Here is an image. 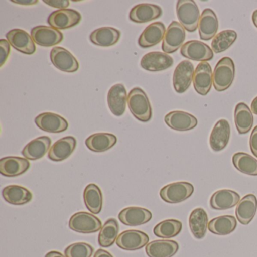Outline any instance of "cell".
Masks as SVG:
<instances>
[{"instance_id":"obj_43","label":"cell","mask_w":257,"mask_h":257,"mask_svg":"<svg viewBox=\"0 0 257 257\" xmlns=\"http://www.w3.org/2000/svg\"><path fill=\"white\" fill-rule=\"evenodd\" d=\"M45 4L54 8H58L59 10H65L70 6V1L68 0H44Z\"/></svg>"},{"instance_id":"obj_38","label":"cell","mask_w":257,"mask_h":257,"mask_svg":"<svg viewBox=\"0 0 257 257\" xmlns=\"http://www.w3.org/2000/svg\"><path fill=\"white\" fill-rule=\"evenodd\" d=\"M233 165L240 172L250 176H257V160L250 155L237 153L232 157Z\"/></svg>"},{"instance_id":"obj_15","label":"cell","mask_w":257,"mask_h":257,"mask_svg":"<svg viewBox=\"0 0 257 257\" xmlns=\"http://www.w3.org/2000/svg\"><path fill=\"white\" fill-rule=\"evenodd\" d=\"M213 83V72L210 64L201 62L197 66L193 78L194 88L200 95L205 96L210 92Z\"/></svg>"},{"instance_id":"obj_23","label":"cell","mask_w":257,"mask_h":257,"mask_svg":"<svg viewBox=\"0 0 257 257\" xmlns=\"http://www.w3.org/2000/svg\"><path fill=\"white\" fill-rule=\"evenodd\" d=\"M218 28L219 22L216 13L210 9H205L200 17L198 25L200 39L209 41L214 38L217 33Z\"/></svg>"},{"instance_id":"obj_11","label":"cell","mask_w":257,"mask_h":257,"mask_svg":"<svg viewBox=\"0 0 257 257\" xmlns=\"http://www.w3.org/2000/svg\"><path fill=\"white\" fill-rule=\"evenodd\" d=\"M51 61L61 71L74 73L79 68V64L71 52L62 47H55L50 53Z\"/></svg>"},{"instance_id":"obj_41","label":"cell","mask_w":257,"mask_h":257,"mask_svg":"<svg viewBox=\"0 0 257 257\" xmlns=\"http://www.w3.org/2000/svg\"><path fill=\"white\" fill-rule=\"evenodd\" d=\"M94 247L85 242H78L70 245L64 250L66 257H91Z\"/></svg>"},{"instance_id":"obj_33","label":"cell","mask_w":257,"mask_h":257,"mask_svg":"<svg viewBox=\"0 0 257 257\" xmlns=\"http://www.w3.org/2000/svg\"><path fill=\"white\" fill-rule=\"evenodd\" d=\"M234 122L240 135L247 134L253 125V115L249 106L244 103H239L234 109Z\"/></svg>"},{"instance_id":"obj_35","label":"cell","mask_w":257,"mask_h":257,"mask_svg":"<svg viewBox=\"0 0 257 257\" xmlns=\"http://www.w3.org/2000/svg\"><path fill=\"white\" fill-rule=\"evenodd\" d=\"M84 202L87 209L94 214H99L103 208V194L98 186L91 183L85 187L83 193Z\"/></svg>"},{"instance_id":"obj_12","label":"cell","mask_w":257,"mask_h":257,"mask_svg":"<svg viewBox=\"0 0 257 257\" xmlns=\"http://www.w3.org/2000/svg\"><path fill=\"white\" fill-rule=\"evenodd\" d=\"M34 43L43 47L57 46L64 39L62 33L55 28L47 26H37L31 31Z\"/></svg>"},{"instance_id":"obj_14","label":"cell","mask_w":257,"mask_h":257,"mask_svg":"<svg viewBox=\"0 0 257 257\" xmlns=\"http://www.w3.org/2000/svg\"><path fill=\"white\" fill-rule=\"evenodd\" d=\"M10 44L19 52L26 55H33L36 52V46L32 37L26 31L13 29L7 34Z\"/></svg>"},{"instance_id":"obj_30","label":"cell","mask_w":257,"mask_h":257,"mask_svg":"<svg viewBox=\"0 0 257 257\" xmlns=\"http://www.w3.org/2000/svg\"><path fill=\"white\" fill-rule=\"evenodd\" d=\"M3 197L7 202L13 205H24L31 202L33 194L23 186L10 185L6 186L2 191Z\"/></svg>"},{"instance_id":"obj_39","label":"cell","mask_w":257,"mask_h":257,"mask_svg":"<svg viewBox=\"0 0 257 257\" xmlns=\"http://www.w3.org/2000/svg\"><path fill=\"white\" fill-rule=\"evenodd\" d=\"M183 224L177 219H166L155 226L153 233L161 238H171L180 234Z\"/></svg>"},{"instance_id":"obj_46","label":"cell","mask_w":257,"mask_h":257,"mask_svg":"<svg viewBox=\"0 0 257 257\" xmlns=\"http://www.w3.org/2000/svg\"><path fill=\"white\" fill-rule=\"evenodd\" d=\"M94 257H113V255L108 251L104 250L103 249H99L94 254Z\"/></svg>"},{"instance_id":"obj_37","label":"cell","mask_w":257,"mask_h":257,"mask_svg":"<svg viewBox=\"0 0 257 257\" xmlns=\"http://www.w3.org/2000/svg\"><path fill=\"white\" fill-rule=\"evenodd\" d=\"M119 231L118 221L114 218L108 219L102 226L98 235L99 245L102 247H109L116 241Z\"/></svg>"},{"instance_id":"obj_2","label":"cell","mask_w":257,"mask_h":257,"mask_svg":"<svg viewBox=\"0 0 257 257\" xmlns=\"http://www.w3.org/2000/svg\"><path fill=\"white\" fill-rule=\"evenodd\" d=\"M177 16L180 25L189 32H195L198 28L200 12L193 0H179L177 3Z\"/></svg>"},{"instance_id":"obj_44","label":"cell","mask_w":257,"mask_h":257,"mask_svg":"<svg viewBox=\"0 0 257 257\" xmlns=\"http://www.w3.org/2000/svg\"><path fill=\"white\" fill-rule=\"evenodd\" d=\"M249 147L252 155L257 158V125L254 127L249 138Z\"/></svg>"},{"instance_id":"obj_25","label":"cell","mask_w":257,"mask_h":257,"mask_svg":"<svg viewBox=\"0 0 257 257\" xmlns=\"http://www.w3.org/2000/svg\"><path fill=\"white\" fill-rule=\"evenodd\" d=\"M166 29L162 22H155L145 28L138 40L141 48H150L159 44L165 37Z\"/></svg>"},{"instance_id":"obj_24","label":"cell","mask_w":257,"mask_h":257,"mask_svg":"<svg viewBox=\"0 0 257 257\" xmlns=\"http://www.w3.org/2000/svg\"><path fill=\"white\" fill-rule=\"evenodd\" d=\"M231 128L228 121L220 119L216 122L210 137V146L214 152L224 150L229 141Z\"/></svg>"},{"instance_id":"obj_26","label":"cell","mask_w":257,"mask_h":257,"mask_svg":"<svg viewBox=\"0 0 257 257\" xmlns=\"http://www.w3.org/2000/svg\"><path fill=\"white\" fill-rule=\"evenodd\" d=\"M257 210V198L252 194L243 197L236 207V217L242 225H246L252 220Z\"/></svg>"},{"instance_id":"obj_17","label":"cell","mask_w":257,"mask_h":257,"mask_svg":"<svg viewBox=\"0 0 257 257\" xmlns=\"http://www.w3.org/2000/svg\"><path fill=\"white\" fill-rule=\"evenodd\" d=\"M165 121L168 127L178 132H186L198 125V120L194 115L183 111H172L167 114Z\"/></svg>"},{"instance_id":"obj_28","label":"cell","mask_w":257,"mask_h":257,"mask_svg":"<svg viewBox=\"0 0 257 257\" xmlns=\"http://www.w3.org/2000/svg\"><path fill=\"white\" fill-rule=\"evenodd\" d=\"M178 249V243L171 240H153L146 246V252L149 257H172Z\"/></svg>"},{"instance_id":"obj_49","label":"cell","mask_w":257,"mask_h":257,"mask_svg":"<svg viewBox=\"0 0 257 257\" xmlns=\"http://www.w3.org/2000/svg\"><path fill=\"white\" fill-rule=\"evenodd\" d=\"M252 22H253V25L257 28V10H255L253 13H252Z\"/></svg>"},{"instance_id":"obj_9","label":"cell","mask_w":257,"mask_h":257,"mask_svg":"<svg viewBox=\"0 0 257 257\" xmlns=\"http://www.w3.org/2000/svg\"><path fill=\"white\" fill-rule=\"evenodd\" d=\"M195 68L189 61H183L176 67L173 76L174 90L178 94L187 91L193 80Z\"/></svg>"},{"instance_id":"obj_36","label":"cell","mask_w":257,"mask_h":257,"mask_svg":"<svg viewBox=\"0 0 257 257\" xmlns=\"http://www.w3.org/2000/svg\"><path fill=\"white\" fill-rule=\"evenodd\" d=\"M237 227L235 217L230 215L218 216L212 219L208 224L210 232L217 235H227L231 234Z\"/></svg>"},{"instance_id":"obj_27","label":"cell","mask_w":257,"mask_h":257,"mask_svg":"<svg viewBox=\"0 0 257 257\" xmlns=\"http://www.w3.org/2000/svg\"><path fill=\"white\" fill-rule=\"evenodd\" d=\"M240 201V195L237 192L230 189H221L212 195L210 204L214 210H228L237 205Z\"/></svg>"},{"instance_id":"obj_45","label":"cell","mask_w":257,"mask_h":257,"mask_svg":"<svg viewBox=\"0 0 257 257\" xmlns=\"http://www.w3.org/2000/svg\"><path fill=\"white\" fill-rule=\"evenodd\" d=\"M12 2L14 3V4H19V5L22 6L35 5V4H38V1H37V0H19V1L13 0Z\"/></svg>"},{"instance_id":"obj_6","label":"cell","mask_w":257,"mask_h":257,"mask_svg":"<svg viewBox=\"0 0 257 257\" xmlns=\"http://www.w3.org/2000/svg\"><path fill=\"white\" fill-rule=\"evenodd\" d=\"M82 16L79 12L70 9L53 12L48 19V23L57 30H65L76 26L80 23Z\"/></svg>"},{"instance_id":"obj_10","label":"cell","mask_w":257,"mask_h":257,"mask_svg":"<svg viewBox=\"0 0 257 257\" xmlns=\"http://www.w3.org/2000/svg\"><path fill=\"white\" fill-rule=\"evenodd\" d=\"M150 237L144 231L139 230H127L117 237L116 244L124 250H138L148 244Z\"/></svg>"},{"instance_id":"obj_5","label":"cell","mask_w":257,"mask_h":257,"mask_svg":"<svg viewBox=\"0 0 257 257\" xmlns=\"http://www.w3.org/2000/svg\"><path fill=\"white\" fill-rule=\"evenodd\" d=\"M69 227L76 232L91 234L101 229L102 222L98 217L91 213L78 212L70 217Z\"/></svg>"},{"instance_id":"obj_13","label":"cell","mask_w":257,"mask_h":257,"mask_svg":"<svg viewBox=\"0 0 257 257\" xmlns=\"http://www.w3.org/2000/svg\"><path fill=\"white\" fill-rule=\"evenodd\" d=\"M35 123L41 130L49 133H61L69 127L68 121L58 114L43 112L36 117Z\"/></svg>"},{"instance_id":"obj_40","label":"cell","mask_w":257,"mask_h":257,"mask_svg":"<svg viewBox=\"0 0 257 257\" xmlns=\"http://www.w3.org/2000/svg\"><path fill=\"white\" fill-rule=\"evenodd\" d=\"M237 33L231 30H226L216 34L212 41V50L219 54L229 49L237 39Z\"/></svg>"},{"instance_id":"obj_7","label":"cell","mask_w":257,"mask_h":257,"mask_svg":"<svg viewBox=\"0 0 257 257\" xmlns=\"http://www.w3.org/2000/svg\"><path fill=\"white\" fill-rule=\"evenodd\" d=\"M186 39L185 28L177 22H172L165 32L162 49L166 54L177 52L184 43Z\"/></svg>"},{"instance_id":"obj_22","label":"cell","mask_w":257,"mask_h":257,"mask_svg":"<svg viewBox=\"0 0 257 257\" xmlns=\"http://www.w3.org/2000/svg\"><path fill=\"white\" fill-rule=\"evenodd\" d=\"M76 147V138L72 136L65 137L58 140L52 145L48 158L53 162H62L73 154Z\"/></svg>"},{"instance_id":"obj_29","label":"cell","mask_w":257,"mask_h":257,"mask_svg":"<svg viewBox=\"0 0 257 257\" xmlns=\"http://www.w3.org/2000/svg\"><path fill=\"white\" fill-rule=\"evenodd\" d=\"M52 144V140L47 136L40 137L33 140L25 146L22 155L29 160H38L44 157Z\"/></svg>"},{"instance_id":"obj_42","label":"cell","mask_w":257,"mask_h":257,"mask_svg":"<svg viewBox=\"0 0 257 257\" xmlns=\"http://www.w3.org/2000/svg\"><path fill=\"white\" fill-rule=\"evenodd\" d=\"M10 46L7 40H0V67H3L4 64L7 62L9 55L10 53Z\"/></svg>"},{"instance_id":"obj_34","label":"cell","mask_w":257,"mask_h":257,"mask_svg":"<svg viewBox=\"0 0 257 257\" xmlns=\"http://www.w3.org/2000/svg\"><path fill=\"white\" fill-rule=\"evenodd\" d=\"M189 228L194 237L197 239L204 238L208 227V216L202 208L192 210L189 219Z\"/></svg>"},{"instance_id":"obj_18","label":"cell","mask_w":257,"mask_h":257,"mask_svg":"<svg viewBox=\"0 0 257 257\" xmlns=\"http://www.w3.org/2000/svg\"><path fill=\"white\" fill-rule=\"evenodd\" d=\"M153 214L147 209L139 207H128L123 209L119 214L118 219L121 223L127 226H138L150 222Z\"/></svg>"},{"instance_id":"obj_1","label":"cell","mask_w":257,"mask_h":257,"mask_svg":"<svg viewBox=\"0 0 257 257\" xmlns=\"http://www.w3.org/2000/svg\"><path fill=\"white\" fill-rule=\"evenodd\" d=\"M127 105L132 115L142 122L152 118L151 104L147 94L139 87L134 88L127 96Z\"/></svg>"},{"instance_id":"obj_19","label":"cell","mask_w":257,"mask_h":257,"mask_svg":"<svg viewBox=\"0 0 257 257\" xmlns=\"http://www.w3.org/2000/svg\"><path fill=\"white\" fill-rule=\"evenodd\" d=\"M31 164L28 159L16 156H8L0 159V174L4 177H16L25 174Z\"/></svg>"},{"instance_id":"obj_8","label":"cell","mask_w":257,"mask_h":257,"mask_svg":"<svg viewBox=\"0 0 257 257\" xmlns=\"http://www.w3.org/2000/svg\"><path fill=\"white\" fill-rule=\"evenodd\" d=\"M180 53L188 59L207 62L213 59L214 54L208 45L198 40H190L181 47Z\"/></svg>"},{"instance_id":"obj_21","label":"cell","mask_w":257,"mask_h":257,"mask_svg":"<svg viewBox=\"0 0 257 257\" xmlns=\"http://www.w3.org/2000/svg\"><path fill=\"white\" fill-rule=\"evenodd\" d=\"M127 102V91L122 84L111 87L107 94V103L114 115L121 116L124 113Z\"/></svg>"},{"instance_id":"obj_48","label":"cell","mask_w":257,"mask_h":257,"mask_svg":"<svg viewBox=\"0 0 257 257\" xmlns=\"http://www.w3.org/2000/svg\"><path fill=\"white\" fill-rule=\"evenodd\" d=\"M251 110H252V112L257 115V97L253 99L251 103Z\"/></svg>"},{"instance_id":"obj_32","label":"cell","mask_w":257,"mask_h":257,"mask_svg":"<svg viewBox=\"0 0 257 257\" xmlns=\"http://www.w3.org/2000/svg\"><path fill=\"white\" fill-rule=\"evenodd\" d=\"M115 135L109 133H97L91 135L85 141V145L94 153H103L116 144Z\"/></svg>"},{"instance_id":"obj_47","label":"cell","mask_w":257,"mask_h":257,"mask_svg":"<svg viewBox=\"0 0 257 257\" xmlns=\"http://www.w3.org/2000/svg\"><path fill=\"white\" fill-rule=\"evenodd\" d=\"M45 257H66L65 255H63L61 252H58V251H51V252L46 253Z\"/></svg>"},{"instance_id":"obj_31","label":"cell","mask_w":257,"mask_h":257,"mask_svg":"<svg viewBox=\"0 0 257 257\" xmlns=\"http://www.w3.org/2000/svg\"><path fill=\"white\" fill-rule=\"evenodd\" d=\"M121 32L113 28H100L95 30L90 35V40L96 46L109 47L118 43Z\"/></svg>"},{"instance_id":"obj_3","label":"cell","mask_w":257,"mask_h":257,"mask_svg":"<svg viewBox=\"0 0 257 257\" xmlns=\"http://www.w3.org/2000/svg\"><path fill=\"white\" fill-rule=\"evenodd\" d=\"M235 75L234 61L228 57L219 60L213 73V84L217 91H224L230 88Z\"/></svg>"},{"instance_id":"obj_20","label":"cell","mask_w":257,"mask_h":257,"mask_svg":"<svg viewBox=\"0 0 257 257\" xmlns=\"http://www.w3.org/2000/svg\"><path fill=\"white\" fill-rule=\"evenodd\" d=\"M162 10L154 4H141L135 6L131 10L129 18L132 22L138 24L147 23L162 16Z\"/></svg>"},{"instance_id":"obj_4","label":"cell","mask_w":257,"mask_h":257,"mask_svg":"<svg viewBox=\"0 0 257 257\" xmlns=\"http://www.w3.org/2000/svg\"><path fill=\"white\" fill-rule=\"evenodd\" d=\"M194 186L188 182H176L164 186L159 192L161 198L169 204L183 202L192 196Z\"/></svg>"},{"instance_id":"obj_16","label":"cell","mask_w":257,"mask_h":257,"mask_svg":"<svg viewBox=\"0 0 257 257\" xmlns=\"http://www.w3.org/2000/svg\"><path fill=\"white\" fill-rule=\"evenodd\" d=\"M174 59L165 52H152L143 57L141 67L150 72L163 71L172 67Z\"/></svg>"}]
</instances>
